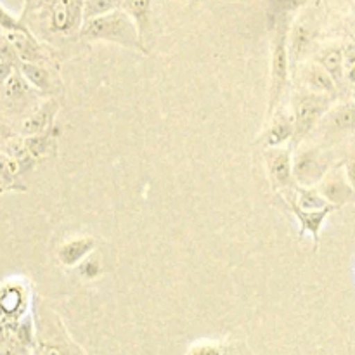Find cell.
<instances>
[{
    "mask_svg": "<svg viewBox=\"0 0 355 355\" xmlns=\"http://www.w3.org/2000/svg\"><path fill=\"white\" fill-rule=\"evenodd\" d=\"M17 338L23 345H31L33 342V329H31L30 321H23L17 326Z\"/></svg>",
    "mask_w": 355,
    "mask_h": 355,
    "instance_id": "29",
    "label": "cell"
},
{
    "mask_svg": "<svg viewBox=\"0 0 355 355\" xmlns=\"http://www.w3.org/2000/svg\"><path fill=\"white\" fill-rule=\"evenodd\" d=\"M319 191H321L322 196L329 201L335 207H342L347 205L354 198V187L352 184L347 179L345 168H335L329 170L322 180L319 182Z\"/></svg>",
    "mask_w": 355,
    "mask_h": 355,
    "instance_id": "8",
    "label": "cell"
},
{
    "mask_svg": "<svg viewBox=\"0 0 355 355\" xmlns=\"http://www.w3.org/2000/svg\"><path fill=\"white\" fill-rule=\"evenodd\" d=\"M315 62H319L331 75L336 85H342V82L345 80V62H343V49L340 45H329V47L322 49Z\"/></svg>",
    "mask_w": 355,
    "mask_h": 355,
    "instance_id": "15",
    "label": "cell"
},
{
    "mask_svg": "<svg viewBox=\"0 0 355 355\" xmlns=\"http://www.w3.org/2000/svg\"><path fill=\"white\" fill-rule=\"evenodd\" d=\"M58 111H59L58 101L55 99L45 101L42 106H38V110H35L28 118H24L23 123H21L19 127V135H38V134H45V132H49L51 130L55 114H58Z\"/></svg>",
    "mask_w": 355,
    "mask_h": 355,
    "instance_id": "9",
    "label": "cell"
},
{
    "mask_svg": "<svg viewBox=\"0 0 355 355\" xmlns=\"http://www.w3.org/2000/svg\"><path fill=\"white\" fill-rule=\"evenodd\" d=\"M28 92V82L21 71H14L12 76L3 85V94L9 101H19L26 96Z\"/></svg>",
    "mask_w": 355,
    "mask_h": 355,
    "instance_id": "23",
    "label": "cell"
},
{
    "mask_svg": "<svg viewBox=\"0 0 355 355\" xmlns=\"http://www.w3.org/2000/svg\"><path fill=\"white\" fill-rule=\"evenodd\" d=\"M19 71L26 78V82L40 92H51L52 90L51 71L40 62H21Z\"/></svg>",
    "mask_w": 355,
    "mask_h": 355,
    "instance_id": "19",
    "label": "cell"
},
{
    "mask_svg": "<svg viewBox=\"0 0 355 355\" xmlns=\"http://www.w3.org/2000/svg\"><path fill=\"white\" fill-rule=\"evenodd\" d=\"M343 168H345L347 179H349V182L352 184V187L355 191V144H354L352 151H350L349 156H347L345 163H343Z\"/></svg>",
    "mask_w": 355,
    "mask_h": 355,
    "instance_id": "30",
    "label": "cell"
},
{
    "mask_svg": "<svg viewBox=\"0 0 355 355\" xmlns=\"http://www.w3.org/2000/svg\"><path fill=\"white\" fill-rule=\"evenodd\" d=\"M49 9V28L54 33L69 35L82 30L83 0H51Z\"/></svg>",
    "mask_w": 355,
    "mask_h": 355,
    "instance_id": "4",
    "label": "cell"
},
{
    "mask_svg": "<svg viewBox=\"0 0 355 355\" xmlns=\"http://www.w3.org/2000/svg\"><path fill=\"white\" fill-rule=\"evenodd\" d=\"M352 97H354V101H355V83L352 85Z\"/></svg>",
    "mask_w": 355,
    "mask_h": 355,
    "instance_id": "37",
    "label": "cell"
},
{
    "mask_svg": "<svg viewBox=\"0 0 355 355\" xmlns=\"http://www.w3.org/2000/svg\"><path fill=\"white\" fill-rule=\"evenodd\" d=\"M343 62H345V69L355 66V44H349L343 47Z\"/></svg>",
    "mask_w": 355,
    "mask_h": 355,
    "instance_id": "32",
    "label": "cell"
},
{
    "mask_svg": "<svg viewBox=\"0 0 355 355\" xmlns=\"http://www.w3.org/2000/svg\"><path fill=\"white\" fill-rule=\"evenodd\" d=\"M315 128L324 137H343V135L354 134L355 101H347V103L329 107Z\"/></svg>",
    "mask_w": 355,
    "mask_h": 355,
    "instance_id": "6",
    "label": "cell"
},
{
    "mask_svg": "<svg viewBox=\"0 0 355 355\" xmlns=\"http://www.w3.org/2000/svg\"><path fill=\"white\" fill-rule=\"evenodd\" d=\"M335 97L322 96L315 92H305L295 97L293 101V121H295V135L298 139L311 134L321 118L324 116L326 111L331 107Z\"/></svg>",
    "mask_w": 355,
    "mask_h": 355,
    "instance_id": "3",
    "label": "cell"
},
{
    "mask_svg": "<svg viewBox=\"0 0 355 355\" xmlns=\"http://www.w3.org/2000/svg\"><path fill=\"white\" fill-rule=\"evenodd\" d=\"M0 28H2L3 31H24V30H30V28L26 26V24L23 23L21 19H17L16 16H12V14L9 12V10L6 9V7L0 3Z\"/></svg>",
    "mask_w": 355,
    "mask_h": 355,
    "instance_id": "25",
    "label": "cell"
},
{
    "mask_svg": "<svg viewBox=\"0 0 355 355\" xmlns=\"http://www.w3.org/2000/svg\"><path fill=\"white\" fill-rule=\"evenodd\" d=\"M23 137L24 142H26L28 153H30V156L35 162H38L42 158H47L51 155H55L58 142H55V135H52L51 130L38 135H23Z\"/></svg>",
    "mask_w": 355,
    "mask_h": 355,
    "instance_id": "18",
    "label": "cell"
},
{
    "mask_svg": "<svg viewBox=\"0 0 355 355\" xmlns=\"http://www.w3.org/2000/svg\"><path fill=\"white\" fill-rule=\"evenodd\" d=\"M10 189H16V187L10 186L9 182H6V180L0 177V193H6V191H10Z\"/></svg>",
    "mask_w": 355,
    "mask_h": 355,
    "instance_id": "34",
    "label": "cell"
},
{
    "mask_svg": "<svg viewBox=\"0 0 355 355\" xmlns=\"http://www.w3.org/2000/svg\"><path fill=\"white\" fill-rule=\"evenodd\" d=\"M291 203L300 207L302 210H321L329 207V201L321 194V191L314 186H302L295 189V198Z\"/></svg>",
    "mask_w": 355,
    "mask_h": 355,
    "instance_id": "20",
    "label": "cell"
},
{
    "mask_svg": "<svg viewBox=\"0 0 355 355\" xmlns=\"http://www.w3.org/2000/svg\"><path fill=\"white\" fill-rule=\"evenodd\" d=\"M80 35L90 42H110L130 51L148 52L137 26L123 9L83 21Z\"/></svg>",
    "mask_w": 355,
    "mask_h": 355,
    "instance_id": "1",
    "label": "cell"
},
{
    "mask_svg": "<svg viewBox=\"0 0 355 355\" xmlns=\"http://www.w3.org/2000/svg\"><path fill=\"white\" fill-rule=\"evenodd\" d=\"M21 173H24V172H23V168H21L19 163H17L14 158H10L7 153L0 151V177H2L6 182H9L10 186L16 187V189H23V187L17 186L16 184L17 177H19Z\"/></svg>",
    "mask_w": 355,
    "mask_h": 355,
    "instance_id": "22",
    "label": "cell"
},
{
    "mask_svg": "<svg viewBox=\"0 0 355 355\" xmlns=\"http://www.w3.org/2000/svg\"><path fill=\"white\" fill-rule=\"evenodd\" d=\"M290 47H288V23L286 17H277L274 30L272 44H270V69H269V111L272 114L283 97L288 85V71H290Z\"/></svg>",
    "mask_w": 355,
    "mask_h": 355,
    "instance_id": "2",
    "label": "cell"
},
{
    "mask_svg": "<svg viewBox=\"0 0 355 355\" xmlns=\"http://www.w3.org/2000/svg\"><path fill=\"white\" fill-rule=\"evenodd\" d=\"M24 290L19 284L7 283L0 288V315L3 318H12L21 309L24 307Z\"/></svg>",
    "mask_w": 355,
    "mask_h": 355,
    "instance_id": "16",
    "label": "cell"
},
{
    "mask_svg": "<svg viewBox=\"0 0 355 355\" xmlns=\"http://www.w3.org/2000/svg\"><path fill=\"white\" fill-rule=\"evenodd\" d=\"M3 355H16V354H14V352H6Z\"/></svg>",
    "mask_w": 355,
    "mask_h": 355,
    "instance_id": "38",
    "label": "cell"
},
{
    "mask_svg": "<svg viewBox=\"0 0 355 355\" xmlns=\"http://www.w3.org/2000/svg\"><path fill=\"white\" fill-rule=\"evenodd\" d=\"M263 158H266L267 173H269L274 189H286L293 184V158L288 149H283L281 146L267 148Z\"/></svg>",
    "mask_w": 355,
    "mask_h": 355,
    "instance_id": "7",
    "label": "cell"
},
{
    "mask_svg": "<svg viewBox=\"0 0 355 355\" xmlns=\"http://www.w3.org/2000/svg\"><path fill=\"white\" fill-rule=\"evenodd\" d=\"M0 134H7V128L6 127H3V125H2V121H0Z\"/></svg>",
    "mask_w": 355,
    "mask_h": 355,
    "instance_id": "36",
    "label": "cell"
},
{
    "mask_svg": "<svg viewBox=\"0 0 355 355\" xmlns=\"http://www.w3.org/2000/svg\"><path fill=\"white\" fill-rule=\"evenodd\" d=\"M94 248H96V239L90 236L73 238L59 246L58 260L64 267H76L92 253Z\"/></svg>",
    "mask_w": 355,
    "mask_h": 355,
    "instance_id": "12",
    "label": "cell"
},
{
    "mask_svg": "<svg viewBox=\"0 0 355 355\" xmlns=\"http://www.w3.org/2000/svg\"><path fill=\"white\" fill-rule=\"evenodd\" d=\"M309 3V0H276V14L279 17H288L298 9Z\"/></svg>",
    "mask_w": 355,
    "mask_h": 355,
    "instance_id": "26",
    "label": "cell"
},
{
    "mask_svg": "<svg viewBox=\"0 0 355 355\" xmlns=\"http://www.w3.org/2000/svg\"><path fill=\"white\" fill-rule=\"evenodd\" d=\"M14 73V64L12 61H9V59H0V87L6 85L7 80L12 76Z\"/></svg>",
    "mask_w": 355,
    "mask_h": 355,
    "instance_id": "31",
    "label": "cell"
},
{
    "mask_svg": "<svg viewBox=\"0 0 355 355\" xmlns=\"http://www.w3.org/2000/svg\"><path fill=\"white\" fill-rule=\"evenodd\" d=\"M304 82L311 92L322 94V96H336L338 85L331 78L328 71L319 62H312L304 68Z\"/></svg>",
    "mask_w": 355,
    "mask_h": 355,
    "instance_id": "13",
    "label": "cell"
},
{
    "mask_svg": "<svg viewBox=\"0 0 355 355\" xmlns=\"http://www.w3.org/2000/svg\"><path fill=\"white\" fill-rule=\"evenodd\" d=\"M309 42H311V31H309V28L304 26V24H298L293 30V35H291L290 52H293L298 58V55L307 49Z\"/></svg>",
    "mask_w": 355,
    "mask_h": 355,
    "instance_id": "24",
    "label": "cell"
},
{
    "mask_svg": "<svg viewBox=\"0 0 355 355\" xmlns=\"http://www.w3.org/2000/svg\"><path fill=\"white\" fill-rule=\"evenodd\" d=\"M123 10L132 17L142 40L151 28V0H125Z\"/></svg>",
    "mask_w": 355,
    "mask_h": 355,
    "instance_id": "17",
    "label": "cell"
},
{
    "mask_svg": "<svg viewBox=\"0 0 355 355\" xmlns=\"http://www.w3.org/2000/svg\"><path fill=\"white\" fill-rule=\"evenodd\" d=\"M0 135H2V134H0Z\"/></svg>",
    "mask_w": 355,
    "mask_h": 355,
    "instance_id": "39",
    "label": "cell"
},
{
    "mask_svg": "<svg viewBox=\"0 0 355 355\" xmlns=\"http://www.w3.org/2000/svg\"><path fill=\"white\" fill-rule=\"evenodd\" d=\"M291 210H293L295 217H297L298 224H300V234H311L314 243H319V234H321V229L324 225L326 218L329 214H333L335 210H338V207L335 205H329V207L321 208V210H302L297 205L290 203Z\"/></svg>",
    "mask_w": 355,
    "mask_h": 355,
    "instance_id": "11",
    "label": "cell"
},
{
    "mask_svg": "<svg viewBox=\"0 0 355 355\" xmlns=\"http://www.w3.org/2000/svg\"><path fill=\"white\" fill-rule=\"evenodd\" d=\"M186 355H224V350H222L220 345L211 342H200L194 343L189 350H187Z\"/></svg>",
    "mask_w": 355,
    "mask_h": 355,
    "instance_id": "27",
    "label": "cell"
},
{
    "mask_svg": "<svg viewBox=\"0 0 355 355\" xmlns=\"http://www.w3.org/2000/svg\"><path fill=\"white\" fill-rule=\"evenodd\" d=\"M51 3V0H35V6L37 7H47Z\"/></svg>",
    "mask_w": 355,
    "mask_h": 355,
    "instance_id": "35",
    "label": "cell"
},
{
    "mask_svg": "<svg viewBox=\"0 0 355 355\" xmlns=\"http://www.w3.org/2000/svg\"><path fill=\"white\" fill-rule=\"evenodd\" d=\"M37 355H64L59 347L55 345H49V343H44V345H40L37 349Z\"/></svg>",
    "mask_w": 355,
    "mask_h": 355,
    "instance_id": "33",
    "label": "cell"
},
{
    "mask_svg": "<svg viewBox=\"0 0 355 355\" xmlns=\"http://www.w3.org/2000/svg\"><path fill=\"white\" fill-rule=\"evenodd\" d=\"M125 0H83V19L103 16L113 10L123 9Z\"/></svg>",
    "mask_w": 355,
    "mask_h": 355,
    "instance_id": "21",
    "label": "cell"
},
{
    "mask_svg": "<svg viewBox=\"0 0 355 355\" xmlns=\"http://www.w3.org/2000/svg\"><path fill=\"white\" fill-rule=\"evenodd\" d=\"M295 135V121H293V116L288 113H277L276 116H274V120L270 121L269 128H267L266 132V148H279V146H283L284 142L290 141L291 137Z\"/></svg>",
    "mask_w": 355,
    "mask_h": 355,
    "instance_id": "14",
    "label": "cell"
},
{
    "mask_svg": "<svg viewBox=\"0 0 355 355\" xmlns=\"http://www.w3.org/2000/svg\"><path fill=\"white\" fill-rule=\"evenodd\" d=\"M6 38L9 47L21 59V62H40L42 58H44L40 44H38L37 38L33 37L30 30L6 31Z\"/></svg>",
    "mask_w": 355,
    "mask_h": 355,
    "instance_id": "10",
    "label": "cell"
},
{
    "mask_svg": "<svg viewBox=\"0 0 355 355\" xmlns=\"http://www.w3.org/2000/svg\"><path fill=\"white\" fill-rule=\"evenodd\" d=\"M329 172V163L319 149H302L293 159V177L302 186H314L321 182Z\"/></svg>",
    "mask_w": 355,
    "mask_h": 355,
    "instance_id": "5",
    "label": "cell"
},
{
    "mask_svg": "<svg viewBox=\"0 0 355 355\" xmlns=\"http://www.w3.org/2000/svg\"><path fill=\"white\" fill-rule=\"evenodd\" d=\"M78 270L80 274H82V277H85V279H96L101 274V262L97 259H89V257H87V259L80 263Z\"/></svg>",
    "mask_w": 355,
    "mask_h": 355,
    "instance_id": "28",
    "label": "cell"
}]
</instances>
